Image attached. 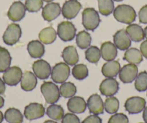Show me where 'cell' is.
<instances>
[{"label":"cell","mask_w":147,"mask_h":123,"mask_svg":"<svg viewBox=\"0 0 147 123\" xmlns=\"http://www.w3.org/2000/svg\"><path fill=\"white\" fill-rule=\"evenodd\" d=\"M123 59L129 63L138 65L142 62L143 56L139 50L135 48H131L125 51Z\"/></svg>","instance_id":"obj_26"},{"label":"cell","mask_w":147,"mask_h":123,"mask_svg":"<svg viewBox=\"0 0 147 123\" xmlns=\"http://www.w3.org/2000/svg\"><path fill=\"white\" fill-rule=\"evenodd\" d=\"M113 1H115V2H122L123 0H113Z\"/></svg>","instance_id":"obj_50"},{"label":"cell","mask_w":147,"mask_h":123,"mask_svg":"<svg viewBox=\"0 0 147 123\" xmlns=\"http://www.w3.org/2000/svg\"><path fill=\"white\" fill-rule=\"evenodd\" d=\"M27 50L32 58H40L45 53V47L43 43L39 40H32L29 42Z\"/></svg>","instance_id":"obj_22"},{"label":"cell","mask_w":147,"mask_h":123,"mask_svg":"<svg viewBox=\"0 0 147 123\" xmlns=\"http://www.w3.org/2000/svg\"><path fill=\"white\" fill-rule=\"evenodd\" d=\"M100 13L104 16H108L114 10L113 0H97Z\"/></svg>","instance_id":"obj_32"},{"label":"cell","mask_w":147,"mask_h":123,"mask_svg":"<svg viewBox=\"0 0 147 123\" xmlns=\"http://www.w3.org/2000/svg\"><path fill=\"white\" fill-rule=\"evenodd\" d=\"M22 70L18 66L9 67L3 74V81L7 85L14 87L19 84L22 77Z\"/></svg>","instance_id":"obj_7"},{"label":"cell","mask_w":147,"mask_h":123,"mask_svg":"<svg viewBox=\"0 0 147 123\" xmlns=\"http://www.w3.org/2000/svg\"><path fill=\"white\" fill-rule=\"evenodd\" d=\"M3 120H4V115L3 114H2V112L0 111V123H2V122H3Z\"/></svg>","instance_id":"obj_46"},{"label":"cell","mask_w":147,"mask_h":123,"mask_svg":"<svg viewBox=\"0 0 147 123\" xmlns=\"http://www.w3.org/2000/svg\"><path fill=\"white\" fill-rule=\"evenodd\" d=\"M45 114V107L39 103H30L26 106L24 110V115L28 120L41 118Z\"/></svg>","instance_id":"obj_12"},{"label":"cell","mask_w":147,"mask_h":123,"mask_svg":"<svg viewBox=\"0 0 147 123\" xmlns=\"http://www.w3.org/2000/svg\"><path fill=\"white\" fill-rule=\"evenodd\" d=\"M6 87H5V83L2 79H0V94H3L5 92Z\"/></svg>","instance_id":"obj_43"},{"label":"cell","mask_w":147,"mask_h":123,"mask_svg":"<svg viewBox=\"0 0 147 123\" xmlns=\"http://www.w3.org/2000/svg\"><path fill=\"white\" fill-rule=\"evenodd\" d=\"M51 79L56 84H63L70 75V69L66 63H56L51 70Z\"/></svg>","instance_id":"obj_5"},{"label":"cell","mask_w":147,"mask_h":123,"mask_svg":"<svg viewBox=\"0 0 147 123\" xmlns=\"http://www.w3.org/2000/svg\"><path fill=\"white\" fill-rule=\"evenodd\" d=\"M113 42L117 48L121 50H128L131 46V40L125 30H121L115 32Z\"/></svg>","instance_id":"obj_16"},{"label":"cell","mask_w":147,"mask_h":123,"mask_svg":"<svg viewBox=\"0 0 147 123\" xmlns=\"http://www.w3.org/2000/svg\"><path fill=\"white\" fill-rule=\"evenodd\" d=\"M77 29L72 22L63 21L58 25L57 35L63 42H69L76 36Z\"/></svg>","instance_id":"obj_4"},{"label":"cell","mask_w":147,"mask_h":123,"mask_svg":"<svg viewBox=\"0 0 147 123\" xmlns=\"http://www.w3.org/2000/svg\"><path fill=\"white\" fill-rule=\"evenodd\" d=\"M119 79L124 84H129L134 81L138 75V67L136 65L129 63L121 69L119 73Z\"/></svg>","instance_id":"obj_11"},{"label":"cell","mask_w":147,"mask_h":123,"mask_svg":"<svg viewBox=\"0 0 147 123\" xmlns=\"http://www.w3.org/2000/svg\"><path fill=\"white\" fill-rule=\"evenodd\" d=\"M107 123H129V120L123 113H116L110 117Z\"/></svg>","instance_id":"obj_38"},{"label":"cell","mask_w":147,"mask_h":123,"mask_svg":"<svg viewBox=\"0 0 147 123\" xmlns=\"http://www.w3.org/2000/svg\"><path fill=\"white\" fill-rule=\"evenodd\" d=\"M4 117L9 123H22L23 122V115L21 112L16 108L8 109L5 112Z\"/></svg>","instance_id":"obj_27"},{"label":"cell","mask_w":147,"mask_h":123,"mask_svg":"<svg viewBox=\"0 0 147 123\" xmlns=\"http://www.w3.org/2000/svg\"><path fill=\"white\" fill-rule=\"evenodd\" d=\"M32 69L36 77L42 80L47 79L50 76L52 70L50 64L43 59H39L34 62Z\"/></svg>","instance_id":"obj_9"},{"label":"cell","mask_w":147,"mask_h":123,"mask_svg":"<svg viewBox=\"0 0 147 123\" xmlns=\"http://www.w3.org/2000/svg\"><path fill=\"white\" fill-rule=\"evenodd\" d=\"M61 123H80V120L74 113H67L62 118Z\"/></svg>","instance_id":"obj_39"},{"label":"cell","mask_w":147,"mask_h":123,"mask_svg":"<svg viewBox=\"0 0 147 123\" xmlns=\"http://www.w3.org/2000/svg\"><path fill=\"white\" fill-rule=\"evenodd\" d=\"M46 114L52 120L59 121V120H62L63 117L64 116V111L61 105L53 104H51L47 108Z\"/></svg>","instance_id":"obj_28"},{"label":"cell","mask_w":147,"mask_h":123,"mask_svg":"<svg viewBox=\"0 0 147 123\" xmlns=\"http://www.w3.org/2000/svg\"><path fill=\"white\" fill-rule=\"evenodd\" d=\"M43 2H48V3H50V2H52L53 0H43Z\"/></svg>","instance_id":"obj_49"},{"label":"cell","mask_w":147,"mask_h":123,"mask_svg":"<svg viewBox=\"0 0 147 123\" xmlns=\"http://www.w3.org/2000/svg\"><path fill=\"white\" fill-rule=\"evenodd\" d=\"M82 123H102V119L96 114H93L88 116Z\"/></svg>","instance_id":"obj_41"},{"label":"cell","mask_w":147,"mask_h":123,"mask_svg":"<svg viewBox=\"0 0 147 123\" xmlns=\"http://www.w3.org/2000/svg\"><path fill=\"white\" fill-rule=\"evenodd\" d=\"M22 36V30L20 26L16 23H12L8 25L4 33L3 41L8 46L16 44Z\"/></svg>","instance_id":"obj_6"},{"label":"cell","mask_w":147,"mask_h":123,"mask_svg":"<svg viewBox=\"0 0 147 123\" xmlns=\"http://www.w3.org/2000/svg\"><path fill=\"white\" fill-rule=\"evenodd\" d=\"M12 62V57L6 48L0 47V73L5 72L9 68Z\"/></svg>","instance_id":"obj_30"},{"label":"cell","mask_w":147,"mask_h":123,"mask_svg":"<svg viewBox=\"0 0 147 123\" xmlns=\"http://www.w3.org/2000/svg\"><path fill=\"white\" fill-rule=\"evenodd\" d=\"M40 91L48 104H55L60 98L59 88L53 82H44L40 87Z\"/></svg>","instance_id":"obj_2"},{"label":"cell","mask_w":147,"mask_h":123,"mask_svg":"<svg viewBox=\"0 0 147 123\" xmlns=\"http://www.w3.org/2000/svg\"><path fill=\"white\" fill-rule=\"evenodd\" d=\"M37 83L36 76L30 71H25L21 79V88L25 91H30L36 87Z\"/></svg>","instance_id":"obj_20"},{"label":"cell","mask_w":147,"mask_h":123,"mask_svg":"<svg viewBox=\"0 0 147 123\" xmlns=\"http://www.w3.org/2000/svg\"><path fill=\"white\" fill-rule=\"evenodd\" d=\"M91 35L85 30L80 32L76 36V43L77 46L81 49L88 48L91 45Z\"/></svg>","instance_id":"obj_29"},{"label":"cell","mask_w":147,"mask_h":123,"mask_svg":"<svg viewBox=\"0 0 147 123\" xmlns=\"http://www.w3.org/2000/svg\"><path fill=\"white\" fill-rule=\"evenodd\" d=\"M140 123H143V122H140Z\"/></svg>","instance_id":"obj_51"},{"label":"cell","mask_w":147,"mask_h":123,"mask_svg":"<svg viewBox=\"0 0 147 123\" xmlns=\"http://www.w3.org/2000/svg\"><path fill=\"white\" fill-rule=\"evenodd\" d=\"M81 9L82 5L77 0H69L62 7V15L66 19H72L77 17Z\"/></svg>","instance_id":"obj_10"},{"label":"cell","mask_w":147,"mask_h":123,"mask_svg":"<svg viewBox=\"0 0 147 123\" xmlns=\"http://www.w3.org/2000/svg\"><path fill=\"white\" fill-rule=\"evenodd\" d=\"M60 95L63 98H71L77 93L76 86L71 82H64L59 88Z\"/></svg>","instance_id":"obj_31"},{"label":"cell","mask_w":147,"mask_h":123,"mask_svg":"<svg viewBox=\"0 0 147 123\" xmlns=\"http://www.w3.org/2000/svg\"><path fill=\"white\" fill-rule=\"evenodd\" d=\"M39 40L43 44H51L56 40L57 32L52 27L44 28L39 32Z\"/></svg>","instance_id":"obj_25"},{"label":"cell","mask_w":147,"mask_h":123,"mask_svg":"<svg viewBox=\"0 0 147 123\" xmlns=\"http://www.w3.org/2000/svg\"><path fill=\"white\" fill-rule=\"evenodd\" d=\"M121 70V64L118 60H110L105 63L102 67V73L106 78H114Z\"/></svg>","instance_id":"obj_21"},{"label":"cell","mask_w":147,"mask_h":123,"mask_svg":"<svg viewBox=\"0 0 147 123\" xmlns=\"http://www.w3.org/2000/svg\"><path fill=\"white\" fill-rule=\"evenodd\" d=\"M127 34L131 40L134 42H141L144 39V30L140 25L137 24H130L126 28Z\"/></svg>","instance_id":"obj_24"},{"label":"cell","mask_w":147,"mask_h":123,"mask_svg":"<svg viewBox=\"0 0 147 123\" xmlns=\"http://www.w3.org/2000/svg\"><path fill=\"white\" fill-rule=\"evenodd\" d=\"M87 107H88L90 112L93 114H103L104 112V103L101 97L97 94H92L89 97L87 102Z\"/></svg>","instance_id":"obj_17"},{"label":"cell","mask_w":147,"mask_h":123,"mask_svg":"<svg viewBox=\"0 0 147 123\" xmlns=\"http://www.w3.org/2000/svg\"><path fill=\"white\" fill-rule=\"evenodd\" d=\"M144 37L147 39V26L144 28Z\"/></svg>","instance_id":"obj_47"},{"label":"cell","mask_w":147,"mask_h":123,"mask_svg":"<svg viewBox=\"0 0 147 123\" xmlns=\"http://www.w3.org/2000/svg\"><path fill=\"white\" fill-rule=\"evenodd\" d=\"M140 51L145 58L147 59V40L142 42L140 46Z\"/></svg>","instance_id":"obj_42"},{"label":"cell","mask_w":147,"mask_h":123,"mask_svg":"<svg viewBox=\"0 0 147 123\" xmlns=\"http://www.w3.org/2000/svg\"><path fill=\"white\" fill-rule=\"evenodd\" d=\"M139 22L142 24H147V5L141 8L138 12Z\"/></svg>","instance_id":"obj_40"},{"label":"cell","mask_w":147,"mask_h":123,"mask_svg":"<svg viewBox=\"0 0 147 123\" xmlns=\"http://www.w3.org/2000/svg\"><path fill=\"white\" fill-rule=\"evenodd\" d=\"M61 56L65 63L69 66H75L79 61V55L74 46H69L65 48L62 52Z\"/></svg>","instance_id":"obj_23"},{"label":"cell","mask_w":147,"mask_h":123,"mask_svg":"<svg viewBox=\"0 0 147 123\" xmlns=\"http://www.w3.org/2000/svg\"><path fill=\"white\" fill-rule=\"evenodd\" d=\"M143 119H144L145 123H147V106L144 110V112H143Z\"/></svg>","instance_id":"obj_44"},{"label":"cell","mask_w":147,"mask_h":123,"mask_svg":"<svg viewBox=\"0 0 147 123\" xmlns=\"http://www.w3.org/2000/svg\"><path fill=\"white\" fill-rule=\"evenodd\" d=\"M146 100L140 97H132L125 101V110L131 114H138L141 112L146 107Z\"/></svg>","instance_id":"obj_8"},{"label":"cell","mask_w":147,"mask_h":123,"mask_svg":"<svg viewBox=\"0 0 147 123\" xmlns=\"http://www.w3.org/2000/svg\"><path fill=\"white\" fill-rule=\"evenodd\" d=\"M89 71L84 64H76L72 69V75L77 80H83L88 76Z\"/></svg>","instance_id":"obj_36"},{"label":"cell","mask_w":147,"mask_h":123,"mask_svg":"<svg viewBox=\"0 0 147 123\" xmlns=\"http://www.w3.org/2000/svg\"><path fill=\"white\" fill-rule=\"evenodd\" d=\"M100 53L102 59L106 61H110V60H113L116 58L118 50L114 43L107 41L101 45Z\"/></svg>","instance_id":"obj_19"},{"label":"cell","mask_w":147,"mask_h":123,"mask_svg":"<svg viewBox=\"0 0 147 123\" xmlns=\"http://www.w3.org/2000/svg\"><path fill=\"white\" fill-rule=\"evenodd\" d=\"M61 12L60 5L56 2H50L47 4L42 10V16L46 21L51 22L58 17Z\"/></svg>","instance_id":"obj_15"},{"label":"cell","mask_w":147,"mask_h":123,"mask_svg":"<svg viewBox=\"0 0 147 123\" xmlns=\"http://www.w3.org/2000/svg\"><path fill=\"white\" fill-rule=\"evenodd\" d=\"M100 50L96 46H90L86 50L85 58L90 63L96 64L100 60Z\"/></svg>","instance_id":"obj_33"},{"label":"cell","mask_w":147,"mask_h":123,"mask_svg":"<svg viewBox=\"0 0 147 123\" xmlns=\"http://www.w3.org/2000/svg\"><path fill=\"white\" fill-rule=\"evenodd\" d=\"M26 12L25 5L21 2H15L12 3L7 12V16L10 20L18 22L23 19Z\"/></svg>","instance_id":"obj_14"},{"label":"cell","mask_w":147,"mask_h":123,"mask_svg":"<svg viewBox=\"0 0 147 123\" xmlns=\"http://www.w3.org/2000/svg\"><path fill=\"white\" fill-rule=\"evenodd\" d=\"M87 102L81 97H72L67 102V108L74 114H81L87 109Z\"/></svg>","instance_id":"obj_18"},{"label":"cell","mask_w":147,"mask_h":123,"mask_svg":"<svg viewBox=\"0 0 147 123\" xmlns=\"http://www.w3.org/2000/svg\"><path fill=\"white\" fill-rule=\"evenodd\" d=\"M113 16L118 22L130 25L136 20V13L135 9L130 5H121L114 9Z\"/></svg>","instance_id":"obj_1"},{"label":"cell","mask_w":147,"mask_h":123,"mask_svg":"<svg viewBox=\"0 0 147 123\" xmlns=\"http://www.w3.org/2000/svg\"><path fill=\"white\" fill-rule=\"evenodd\" d=\"M135 88L139 92L147 90V72L142 71L137 75L135 79Z\"/></svg>","instance_id":"obj_35"},{"label":"cell","mask_w":147,"mask_h":123,"mask_svg":"<svg viewBox=\"0 0 147 123\" xmlns=\"http://www.w3.org/2000/svg\"><path fill=\"white\" fill-rule=\"evenodd\" d=\"M104 109L109 114H115L119 109V101L115 97H108L104 103Z\"/></svg>","instance_id":"obj_34"},{"label":"cell","mask_w":147,"mask_h":123,"mask_svg":"<svg viewBox=\"0 0 147 123\" xmlns=\"http://www.w3.org/2000/svg\"><path fill=\"white\" fill-rule=\"evenodd\" d=\"M4 104H5V99H4L3 97L0 96V109L3 107Z\"/></svg>","instance_id":"obj_45"},{"label":"cell","mask_w":147,"mask_h":123,"mask_svg":"<svg viewBox=\"0 0 147 123\" xmlns=\"http://www.w3.org/2000/svg\"><path fill=\"white\" fill-rule=\"evenodd\" d=\"M43 123H57V122L55 121H52V120H46V121H45Z\"/></svg>","instance_id":"obj_48"},{"label":"cell","mask_w":147,"mask_h":123,"mask_svg":"<svg viewBox=\"0 0 147 123\" xmlns=\"http://www.w3.org/2000/svg\"><path fill=\"white\" fill-rule=\"evenodd\" d=\"M26 10L30 12H38L43 6V0H26L25 3Z\"/></svg>","instance_id":"obj_37"},{"label":"cell","mask_w":147,"mask_h":123,"mask_svg":"<svg viewBox=\"0 0 147 123\" xmlns=\"http://www.w3.org/2000/svg\"><path fill=\"white\" fill-rule=\"evenodd\" d=\"M100 91L105 97H113L119 89V84L114 78H107L100 85Z\"/></svg>","instance_id":"obj_13"},{"label":"cell","mask_w":147,"mask_h":123,"mask_svg":"<svg viewBox=\"0 0 147 123\" xmlns=\"http://www.w3.org/2000/svg\"><path fill=\"white\" fill-rule=\"evenodd\" d=\"M100 23L98 12L94 8H86L82 12V25L87 30L94 31Z\"/></svg>","instance_id":"obj_3"}]
</instances>
